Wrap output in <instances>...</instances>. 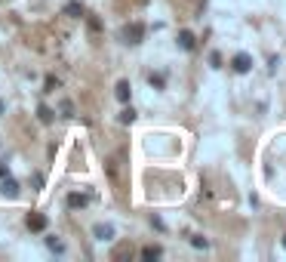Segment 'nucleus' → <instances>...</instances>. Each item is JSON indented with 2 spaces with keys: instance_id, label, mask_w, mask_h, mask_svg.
Masks as SVG:
<instances>
[{
  "instance_id": "obj_1",
  "label": "nucleus",
  "mask_w": 286,
  "mask_h": 262,
  "mask_svg": "<svg viewBox=\"0 0 286 262\" xmlns=\"http://www.w3.org/2000/svg\"><path fill=\"white\" fill-rule=\"evenodd\" d=\"M142 37H145V25H142V22H130L127 28H123V40H127V43H142Z\"/></svg>"
},
{
  "instance_id": "obj_2",
  "label": "nucleus",
  "mask_w": 286,
  "mask_h": 262,
  "mask_svg": "<svg viewBox=\"0 0 286 262\" xmlns=\"http://www.w3.org/2000/svg\"><path fill=\"white\" fill-rule=\"evenodd\" d=\"M231 68H234L237 74H246L249 68H253V56H249V52H237V56L231 59Z\"/></svg>"
},
{
  "instance_id": "obj_3",
  "label": "nucleus",
  "mask_w": 286,
  "mask_h": 262,
  "mask_svg": "<svg viewBox=\"0 0 286 262\" xmlns=\"http://www.w3.org/2000/svg\"><path fill=\"white\" fill-rule=\"evenodd\" d=\"M46 225H49L46 213H28V229L31 232H46Z\"/></svg>"
},
{
  "instance_id": "obj_4",
  "label": "nucleus",
  "mask_w": 286,
  "mask_h": 262,
  "mask_svg": "<svg viewBox=\"0 0 286 262\" xmlns=\"http://www.w3.org/2000/svg\"><path fill=\"white\" fill-rule=\"evenodd\" d=\"M0 195H6V198H19V182H15L12 176H3V182H0Z\"/></svg>"
},
{
  "instance_id": "obj_5",
  "label": "nucleus",
  "mask_w": 286,
  "mask_h": 262,
  "mask_svg": "<svg viewBox=\"0 0 286 262\" xmlns=\"http://www.w3.org/2000/svg\"><path fill=\"white\" fill-rule=\"evenodd\" d=\"M65 15L80 19V15H83V3H80V0H68V3H65Z\"/></svg>"
},
{
  "instance_id": "obj_6",
  "label": "nucleus",
  "mask_w": 286,
  "mask_h": 262,
  "mask_svg": "<svg viewBox=\"0 0 286 262\" xmlns=\"http://www.w3.org/2000/svg\"><path fill=\"white\" fill-rule=\"evenodd\" d=\"M130 93H133V86H130V80H120V83L114 86V96H117L120 102H130Z\"/></svg>"
},
{
  "instance_id": "obj_7",
  "label": "nucleus",
  "mask_w": 286,
  "mask_h": 262,
  "mask_svg": "<svg viewBox=\"0 0 286 262\" xmlns=\"http://www.w3.org/2000/svg\"><path fill=\"white\" fill-rule=\"evenodd\" d=\"M93 235H96V241H111L114 238V229H111V225H96Z\"/></svg>"
},
{
  "instance_id": "obj_8",
  "label": "nucleus",
  "mask_w": 286,
  "mask_h": 262,
  "mask_svg": "<svg viewBox=\"0 0 286 262\" xmlns=\"http://www.w3.org/2000/svg\"><path fill=\"white\" fill-rule=\"evenodd\" d=\"M194 43H197V40H194L191 31H178V46H182V49H194Z\"/></svg>"
},
{
  "instance_id": "obj_9",
  "label": "nucleus",
  "mask_w": 286,
  "mask_h": 262,
  "mask_svg": "<svg viewBox=\"0 0 286 262\" xmlns=\"http://www.w3.org/2000/svg\"><path fill=\"white\" fill-rule=\"evenodd\" d=\"M86 204H89L86 195H68V207H71V210H83Z\"/></svg>"
},
{
  "instance_id": "obj_10",
  "label": "nucleus",
  "mask_w": 286,
  "mask_h": 262,
  "mask_svg": "<svg viewBox=\"0 0 286 262\" xmlns=\"http://www.w3.org/2000/svg\"><path fill=\"white\" fill-rule=\"evenodd\" d=\"M160 253H163L160 247H142V259H145V262H154V259H160Z\"/></svg>"
},
{
  "instance_id": "obj_11",
  "label": "nucleus",
  "mask_w": 286,
  "mask_h": 262,
  "mask_svg": "<svg viewBox=\"0 0 286 262\" xmlns=\"http://www.w3.org/2000/svg\"><path fill=\"white\" fill-rule=\"evenodd\" d=\"M37 117H40V124H52V111L46 105H37Z\"/></svg>"
},
{
  "instance_id": "obj_12",
  "label": "nucleus",
  "mask_w": 286,
  "mask_h": 262,
  "mask_svg": "<svg viewBox=\"0 0 286 262\" xmlns=\"http://www.w3.org/2000/svg\"><path fill=\"white\" fill-rule=\"evenodd\" d=\"M46 247H49V250H56V253H65V244H62L56 235H52V238H46Z\"/></svg>"
},
{
  "instance_id": "obj_13",
  "label": "nucleus",
  "mask_w": 286,
  "mask_h": 262,
  "mask_svg": "<svg viewBox=\"0 0 286 262\" xmlns=\"http://www.w3.org/2000/svg\"><path fill=\"white\" fill-rule=\"evenodd\" d=\"M133 120H136V111L133 108H123L120 111V124H133Z\"/></svg>"
},
{
  "instance_id": "obj_14",
  "label": "nucleus",
  "mask_w": 286,
  "mask_h": 262,
  "mask_svg": "<svg viewBox=\"0 0 286 262\" xmlns=\"http://www.w3.org/2000/svg\"><path fill=\"white\" fill-rule=\"evenodd\" d=\"M148 80H151V86H157V90H163V86H166V77L163 74H151Z\"/></svg>"
},
{
  "instance_id": "obj_15",
  "label": "nucleus",
  "mask_w": 286,
  "mask_h": 262,
  "mask_svg": "<svg viewBox=\"0 0 286 262\" xmlns=\"http://www.w3.org/2000/svg\"><path fill=\"white\" fill-rule=\"evenodd\" d=\"M191 244H194L197 250H206V247H209V244H206V238H200V235H194V238H191Z\"/></svg>"
},
{
  "instance_id": "obj_16",
  "label": "nucleus",
  "mask_w": 286,
  "mask_h": 262,
  "mask_svg": "<svg viewBox=\"0 0 286 262\" xmlns=\"http://www.w3.org/2000/svg\"><path fill=\"white\" fill-rule=\"evenodd\" d=\"M86 22H89V31H93V34H99V31H102V22L96 19V15H89Z\"/></svg>"
},
{
  "instance_id": "obj_17",
  "label": "nucleus",
  "mask_w": 286,
  "mask_h": 262,
  "mask_svg": "<svg viewBox=\"0 0 286 262\" xmlns=\"http://www.w3.org/2000/svg\"><path fill=\"white\" fill-rule=\"evenodd\" d=\"M71 111H74V105L65 99V102H62V114H65V117H71Z\"/></svg>"
},
{
  "instance_id": "obj_18",
  "label": "nucleus",
  "mask_w": 286,
  "mask_h": 262,
  "mask_svg": "<svg viewBox=\"0 0 286 262\" xmlns=\"http://www.w3.org/2000/svg\"><path fill=\"white\" fill-rule=\"evenodd\" d=\"M56 86H59V80H56V77H46V93H52Z\"/></svg>"
},
{
  "instance_id": "obj_19",
  "label": "nucleus",
  "mask_w": 286,
  "mask_h": 262,
  "mask_svg": "<svg viewBox=\"0 0 286 262\" xmlns=\"http://www.w3.org/2000/svg\"><path fill=\"white\" fill-rule=\"evenodd\" d=\"M151 225H154V229H160V232L166 229V225H163V219H160V216H154V219H151Z\"/></svg>"
},
{
  "instance_id": "obj_20",
  "label": "nucleus",
  "mask_w": 286,
  "mask_h": 262,
  "mask_svg": "<svg viewBox=\"0 0 286 262\" xmlns=\"http://www.w3.org/2000/svg\"><path fill=\"white\" fill-rule=\"evenodd\" d=\"M0 176H9V167L6 164H0Z\"/></svg>"
},
{
  "instance_id": "obj_21",
  "label": "nucleus",
  "mask_w": 286,
  "mask_h": 262,
  "mask_svg": "<svg viewBox=\"0 0 286 262\" xmlns=\"http://www.w3.org/2000/svg\"><path fill=\"white\" fill-rule=\"evenodd\" d=\"M283 247H286V238H283Z\"/></svg>"
}]
</instances>
